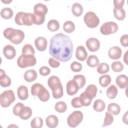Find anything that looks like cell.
I'll return each instance as SVG.
<instances>
[{
    "mask_svg": "<svg viewBox=\"0 0 128 128\" xmlns=\"http://www.w3.org/2000/svg\"><path fill=\"white\" fill-rule=\"evenodd\" d=\"M60 61L59 60H57V59H55V58H53V57H49V59H48V66L50 67V68H59L60 67Z\"/></svg>",
    "mask_w": 128,
    "mask_h": 128,
    "instance_id": "cell-50",
    "label": "cell"
},
{
    "mask_svg": "<svg viewBox=\"0 0 128 128\" xmlns=\"http://www.w3.org/2000/svg\"><path fill=\"white\" fill-rule=\"evenodd\" d=\"M92 108L95 112H102L106 109V103L102 99H96L92 101Z\"/></svg>",
    "mask_w": 128,
    "mask_h": 128,
    "instance_id": "cell-22",
    "label": "cell"
},
{
    "mask_svg": "<svg viewBox=\"0 0 128 128\" xmlns=\"http://www.w3.org/2000/svg\"><path fill=\"white\" fill-rule=\"evenodd\" d=\"M98 82H99V85L103 88H106L108 87L111 83H112V80H111V76L107 73V74H102L100 75L99 79H98Z\"/></svg>",
    "mask_w": 128,
    "mask_h": 128,
    "instance_id": "cell-25",
    "label": "cell"
},
{
    "mask_svg": "<svg viewBox=\"0 0 128 128\" xmlns=\"http://www.w3.org/2000/svg\"><path fill=\"white\" fill-rule=\"evenodd\" d=\"M12 84V79L10 76H8L7 74H5L3 77L0 78V86L3 88H9Z\"/></svg>",
    "mask_w": 128,
    "mask_h": 128,
    "instance_id": "cell-43",
    "label": "cell"
},
{
    "mask_svg": "<svg viewBox=\"0 0 128 128\" xmlns=\"http://www.w3.org/2000/svg\"><path fill=\"white\" fill-rule=\"evenodd\" d=\"M85 92L88 93V94L94 99V97H95V96L97 95V93H98V88H97V86H96L95 84H89V85L86 86Z\"/></svg>",
    "mask_w": 128,
    "mask_h": 128,
    "instance_id": "cell-41",
    "label": "cell"
},
{
    "mask_svg": "<svg viewBox=\"0 0 128 128\" xmlns=\"http://www.w3.org/2000/svg\"><path fill=\"white\" fill-rule=\"evenodd\" d=\"M35 52H36V49L34 48V46H32L29 43L24 44L21 50V54L23 55H35Z\"/></svg>",
    "mask_w": 128,
    "mask_h": 128,
    "instance_id": "cell-38",
    "label": "cell"
},
{
    "mask_svg": "<svg viewBox=\"0 0 128 128\" xmlns=\"http://www.w3.org/2000/svg\"><path fill=\"white\" fill-rule=\"evenodd\" d=\"M67 104L65 101H62V100H59L56 102V104L54 105V109L56 112L58 113H64L67 111Z\"/></svg>",
    "mask_w": 128,
    "mask_h": 128,
    "instance_id": "cell-39",
    "label": "cell"
},
{
    "mask_svg": "<svg viewBox=\"0 0 128 128\" xmlns=\"http://www.w3.org/2000/svg\"><path fill=\"white\" fill-rule=\"evenodd\" d=\"M44 1H45V2H49L50 0H44Z\"/></svg>",
    "mask_w": 128,
    "mask_h": 128,
    "instance_id": "cell-61",
    "label": "cell"
},
{
    "mask_svg": "<svg viewBox=\"0 0 128 128\" xmlns=\"http://www.w3.org/2000/svg\"><path fill=\"white\" fill-rule=\"evenodd\" d=\"M125 0H113L114 8H124Z\"/></svg>",
    "mask_w": 128,
    "mask_h": 128,
    "instance_id": "cell-54",
    "label": "cell"
},
{
    "mask_svg": "<svg viewBox=\"0 0 128 128\" xmlns=\"http://www.w3.org/2000/svg\"><path fill=\"white\" fill-rule=\"evenodd\" d=\"M16 64L21 69L32 68L37 64V58L35 57V55H23V54H21L20 56H18Z\"/></svg>",
    "mask_w": 128,
    "mask_h": 128,
    "instance_id": "cell-2",
    "label": "cell"
},
{
    "mask_svg": "<svg viewBox=\"0 0 128 128\" xmlns=\"http://www.w3.org/2000/svg\"><path fill=\"white\" fill-rule=\"evenodd\" d=\"M114 122V115H112L111 113H109L108 111L105 113L104 115V119H103V122H102V126L103 127H106V126H109L111 124H113Z\"/></svg>",
    "mask_w": 128,
    "mask_h": 128,
    "instance_id": "cell-42",
    "label": "cell"
},
{
    "mask_svg": "<svg viewBox=\"0 0 128 128\" xmlns=\"http://www.w3.org/2000/svg\"><path fill=\"white\" fill-rule=\"evenodd\" d=\"M24 106H25V105H24L22 102H18V103H16V104H14V106H13V108H12V113H13V115L16 116V117H19V115H20L22 109L24 108Z\"/></svg>",
    "mask_w": 128,
    "mask_h": 128,
    "instance_id": "cell-45",
    "label": "cell"
},
{
    "mask_svg": "<svg viewBox=\"0 0 128 128\" xmlns=\"http://www.w3.org/2000/svg\"><path fill=\"white\" fill-rule=\"evenodd\" d=\"M119 30V26L114 21H107L101 24L100 26V34L103 36H109L117 33Z\"/></svg>",
    "mask_w": 128,
    "mask_h": 128,
    "instance_id": "cell-6",
    "label": "cell"
},
{
    "mask_svg": "<svg viewBox=\"0 0 128 128\" xmlns=\"http://www.w3.org/2000/svg\"><path fill=\"white\" fill-rule=\"evenodd\" d=\"M3 56L7 59V60H13L16 57V48L14 47V45L12 44H7L3 47Z\"/></svg>",
    "mask_w": 128,
    "mask_h": 128,
    "instance_id": "cell-10",
    "label": "cell"
},
{
    "mask_svg": "<svg viewBox=\"0 0 128 128\" xmlns=\"http://www.w3.org/2000/svg\"><path fill=\"white\" fill-rule=\"evenodd\" d=\"M71 106L75 109H79L81 107H83V104H82V101L80 99L79 96H76V97H73L71 99Z\"/></svg>",
    "mask_w": 128,
    "mask_h": 128,
    "instance_id": "cell-47",
    "label": "cell"
},
{
    "mask_svg": "<svg viewBox=\"0 0 128 128\" xmlns=\"http://www.w3.org/2000/svg\"><path fill=\"white\" fill-rule=\"evenodd\" d=\"M106 96L108 99L113 100L118 96V87L114 84H110L108 87H106Z\"/></svg>",
    "mask_w": 128,
    "mask_h": 128,
    "instance_id": "cell-19",
    "label": "cell"
},
{
    "mask_svg": "<svg viewBox=\"0 0 128 128\" xmlns=\"http://www.w3.org/2000/svg\"><path fill=\"white\" fill-rule=\"evenodd\" d=\"M43 125H44V120L39 116L32 118V120L30 121V126L32 128H42Z\"/></svg>",
    "mask_w": 128,
    "mask_h": 128,
    "instance_id": "cell-40",
    "label": "cell"
},
{
    "mask_svg": "<svg viewBox=\"0 0 128 128\" xmlns=\"http://www.w3.org/2000/svg\"><path fill=\"white\" fill-rule=\"evenodd\" d=\"M47 84H48V87H49L50 89H53L54 87H56V86H58V85L61 84V80H60V78H59L58 76L52 75V76H50V77L48 78Z\"/></svg>",
    "mask_w": 128,
    "mask_h": 128,
    "instance_id": "cell-36",
    "label": "cell"
},
{
    "mask_svg": "<svg viewBox=\"0 0 128 128\" xmlns=\"http://www.w3.org/2000/svg\"><path fill=\"white\" fill-rule=\"evenodd\" d=\"M80 99H81V101H82V104H83V107H88V106H90L91 104H92V101H93V98L88 94V93H86L85 91L84 92H82L81 94H80Z\"/></svg>",
    "mask_w": 128,
    "mask_h": 128,
    "instance_id": "cell-35",
    "label": "cell"
},
{
    "mask_svg": "<svg viewBox=\"0 0 128 128\" xmlns=\"http://www.w3.org/2000/svg\"><path fill=\"white\" fill-rule=\"evenodd\" d=\"M0 16L4 20H10L12 17H14V11L9 7H4L0 10Z\"/></svg>",
    "mask_w": 128,
    "mask_h": 128,
    "instance_id": "cell-28",
    "label": "cell"
},
{
    "mask_svg": "<svg viewBox=\"0 0 128 128\" xmlns=\"http://www.w3.org/2000/svg\"><path fill=\"white\" fill-rule=\"evenodd\" d=\"M51 91H52V97L54 99H57V100L61 99L63 97V94H64V88H63L62 83L60 85L54 87L53 89H51Z\"/></svg>",
    "mask_w": 128,
    "mask_h": 128,
    "instance_id": "cell-27",
    "label": "cell"
},
{
    "mask_svg": "<svg viewBox=\"0 0 128 128\" xmlns=\"http://www.w3.org/2000/svg\"><path fill=\"white\" fill-rule=\"evenodd\" d=\"M29 89L27 86L25 85H20L18 88H17V91H16V94H17V97L21 100V101H25L29 98Z\"/></svg>",
    "mask_w": 128,
    "mask_h": 128,
    "instance_id": "cell-14",
    "label": "cell"
},
{
    "mask_svg": "<svg viewBox=\"0 0 128 128\" xmlns=\"http://www.w3.org/2000/svg\"><path fill=\"white\" fill-rule=\"evenodd\" d=\"M23 17H24V11H19L14 16V21L17 25L23 26Z\"/></svg>",
    "mask_w": 128,
    "mask_h": 128,
    "instance_id": "cell-48",
    "label": "cell"
},
{
    "mask_svg": "<svg viewBox=\"0 0 128 128\" xmlns=\"http://www.w3.org/2000/svg\"><path fill=\"white\" fill-rule=\"evenodd\" d=\"M47 29L50 32H57L60 29V22L56 19H50L47 22Z\"/></svg>",
    "mask_w": 128,
    "mask_h": 128,
    "instance_id": "cell-30",
    "label": "cell"
},
{
    "mask_svg": "<svg viewBox=\"0 0 128 128\" xmlns=\"http://www.w3.org/2000/svg\"><path fill=\"white\" fill-rule=\"evenodd\" d=\"M34 14V13H33ZM45 19H46V16H43V15H37V14H34V25H42L44 22H45Z\"/></svg>",
    "mask_w": 128,
    "mask_h": 128,
    "instance_id": "cell-51",
    "label": "cell"
},
{
    "mask_svg": "<svg viewBox=\"0 0 128 128\" xmlns=\"http://www.w3.org/2000/svg\"><path fill=\"white\" fill-rule=\"evenodd\" d=\"M44 124L48 127V128H56L59 125V118L56 115L50 114L48 115L45 120H44Z\"/></svg>",
    "mask_w": 128,
    "mask_h": 128,
    "instance_id": "cell-15",
    "label": "cell"
},
{
    "mask_svg": "<svg viewBox=\"0 0 128 128\" xmlns=\"http://www.w3.org/2000/svg\"><path fill=\"white\" fill-rule=\"evenodd\" d=\"M100 46H101V43L99 39H97L96 37H90L85 41V48L92 53L97 52L100 49Z\"/></svg>",
    "mask_w": 128,
    "mask_h": 128,
    "instance_id": "cell-7",
    "label": "cell"
},
{
    "mask_svg": "<svg viewBox=\"0 0 128 128\" xmlns=\"http://www.w3.org/2000/svg\"><path fill=\"white\" fill-rule=\"evenodd\" d=\"M24 39H25V32L21 29H15L9 41L12 45H19L23 42Z\"/></svg>",
    "mask_w": 128,
    "mask_h": 128,
    "instance_id": "cell-8",
    "label": "cell"
},
{
    "mask_svg": "<svg viewBox=\"0 0 128 128\" xmlns=\"http://www.w3.org/2000/svg\"><path fill=\"white\" fill-rule=\"evenodd\" d=\"M124 64L122 61L120 60H113L112 64L110 65V69H112L113 72H116V73H120L124 70Z\"/></svg>",
    "mask_w": 128,
    "mask_h": 128,
    "instance_id": "cell-31",
    "label": "cell"
},
{
    "mask_svg": "<svg viewBox=\"0 0 128 128\" xmlns=\"http://www.w3.org/2000/svg\"><path fill=\"white\" fill-rule=\"evenodd\" d=\"M96 70H97V73L102 75V74H107L110 70V65L106 62H100L98 64V66L96 67Z\"/></svg>",
    "mask_w": 128,
    "mask_h": 128,
    "instance_id": "cell-37",
    "label": "cell"
},
{
    "mask_svg": "<svg viewBox=\"0 0 128 128\" xmlns=\"http://www.w3.org/2000/svg\"><path fill=\"white\" fill-rule=\"evenodd\" d=\"M113 16L118 21H123L126 18V10L124 8H113Z\"/></svg>",
    "mask_w": 128,
    "mask_h": 128,
    "instance_id": "cell-23",
    "label": "cell"
},
{
    "mask_svg": "<svg viewBox=\"0 0 128 128\" xmlns=\"http://www.w3.org/2000/svg\"><path fill=\"white\" fill-rule=\"evenodd\" d=\"M24 80L27 82V83H32V82H35L37 80V77H38V72L35 70V69H32V68H28L25 72H24Z\"/></svg>",
    "mask_w": 128,
    "mask_h": 128,
    "instance_id": "cell-13",
    "label": "cell"
},
{
    "mask_svg": "<svg viewBox=\"0 0 128 128\" xmlns=\"http://www.w3.org/2000/svg\"><path fill=\"white\" fill-rule=\"evenodd\" d=\"M122 54H123L122 48H120L119 46H112L108 50V57L112 61L113 60H120V58L122 57Z\"/></svg>",
    "mask_w": 128,
    "mask_h": 128,
    "instance_id": "cell-11",
    "label": "cell"
},
{
    "mask_svg": "<svg viewBox=\"0 0 128 128\" xmlns=\"http://www.w3.org/2000/svg\"><path fill=\"white\" fill-rule=\"evenodd\" d=\"M83 22L86 25V27L94 29L100 25V18L94 11H88L83 16Z\"/></svg>",
    "mask_w": 128,
    "mask_h": 128,
    "instance_id": "cell-4",
    "label": "cell"
},
{
    "mask_svg": "<svg viewBox=\"0 0 128 128\" xmlns=\"http://www.w3.org/2000/svg\"><path fill=\"white\" fill-rule=\"evenodd\" d=\"M62 29H63V31H64L65 33L70 34V33H73V32L75 31V29H76V25H75V23H74L73 21H71V20H67V21H65V22L63 23V25H62Z\"/></svg>",
    "mask_w": 128,
    "mask_h": 128,
    "instance_id": "cell-29",
    "label": "cell"
},
{
    "mask_svg": "<svg viewBox=\"0 0 128 128\" xmlns=\"http://www.w3.org/2000/svg\"><path fill=\"white\" fill-rule=\"evenodd\" d=\"M36 97H37L41 102H47V101L50 99L51 94H50V92H49L45 87H43V88L40 90V92L37 94Z\"/></svg>",
    "mask_w": 128,
    "mask_h": 128,
    "instance_id": "cell-32",
    "label": "cell"
},
{
    "mask_svg": "<svg viewBox=\"0 0 128 128\" xmlns=\"http://www.w3.org/2000/svg\"><path fill=\"white\" fill-rule=\"evenodd\" d=\"M127 56H128V51H126L125 53L122 54V57H123V64H124V65H128V58H127Z\"/></svg>",
    "mask_w": 128,
    "mask_h": 128,
    "instance_id": "cell-55",
    "label": "cell"
},
{
    "mask_svg": "<svg viewBox=\"0 0 128 128\" xmlns=\"http://www.w3.org/2000/svg\"><path fill=\"white\" fill-rule=\"evenodd\" d=\"M33 13L37 15H43L46 16L48 13V7L44 3H36L33 7Z\"/></svg>",
    "mask_w": 128,
    "mask_h": 128,
    "instance_id": "cell-17",
    "label": "cell"
},
{
    "mask_svg": "<svg viewBox=\"0 0 128 128\" xmlns=\"http://www.w3.org/2000/svg\"><path fill=\"white\" fill-rule=\"evenodd\" d=\"M115 85L120 89H125L128 87V76L125 74H119L115 79Z\"/></svg>",
    "mask_w": 128,
    "mask_h": 128,
    "instance_id": "cell-16",
    "label": "cell"
},
{
    "mask_svg": "<svg viewBox=\"0 0 128 128\" xmlns=\"http://www.w3.org/2000/svg\"><path fill=\"white\" fill-rule=\"evenodd\" d=\"M122 121L125 125H128V111H126L124 114H123V117H122Z\"/></svg>",
    "mask_w": 128,
    "mask_h": 128,
    "instance_id": "cell-56",
    "label": "cell"
},
{
    "mask_svg": "<svg viewBox=\"0 0 128 128\" xmlns=\"http://www.w3.org/2000/svg\"><path fill=\"white\" fill-rule=\"evenodd\" d=\"M83 119H84L83 112L80 111V110H75V111H73L72 113H70L68 115L66 122H67L68 127H70V128H76L77 126H79L82 123Z\"/></svg>",
    "mask_w": 128,
    "mask_h": 128,
    "instance_id": "cell-5",
    "label": "cell"
},
{
    "mask_svg": "<svg viewBox=\"0 0 128 128\" xmlns=\"http://www.w3.org/2000/svg\"><path fill=\"white\" fill-rule=\"evenodd\" d=\"M3 4H5V5H9V4H11L12 2H13V0H0Z\"/></svg>",
    "mask_w": 128,
    "mask_h": 128,
    "instance_id": "cell-57",
    "label": "cell"
},
{
    "mask_svg": "<svg viewBox=\"0 0 128 128\" xmlns=\"http://www.w3.org/2000/svg\"><path fill=\"white\" fill-rule=\"evenodd\" d=\"M38 73L41 75V76H43V77H46V76H49L50 75V73H51V68L49 67V66H41L40 68H39V70H38Z\"/></svg>",
    "mask_w": 128,
    "mask_h": 128,
    "instance_id": "cell-49",
    "label": "cell"
},
{
    "mask_svg": "<svg viewBox=\"0 0 128 128\" xmlns=\"http://www.w3.org/2000/svg\"><path fill=\"white\" fill-rule=\"evenodd\" d=\"M1 64H2V57L0 56V65H1Z\"/></svg>",
    "mask_w": 128,
    "mask_h": 128,
    "instance_id": "cell-60",
    "label": "cell"
},
{
    "mask_svg": "<svg viewBox=\"0 0 128 128\" xmlns=\"http://www.w3.org/2000/svg\"><path fill=\"white\" fill-rule=\"evenodd\" d=\"M72 80L75 82V84L78 86V88H79V89H81V88L85 87V85H86V77H85L83 74L76 73V74L73 76Z\"/></svg>",
    "mask_w": 128,
    "mask_h": 128,
    "instance_id": "cell-20",
    "label": "cell"
},
{
    "mask_svg": "<svg viewBox=\"0 0 128 128\" xmlns=\"http://www.w3.org/2000/svg\"><path fill=\"white\" fill-rule=\"evenodd\" d=\"M85 61H86L87 66L90 67V68H96V67L98 66V64L100 63L99 58H98L96 55H94V54H92V55H88V57L86 58Z\"/></svg>",
    "mask_w": 128,
    "mask_h": 128,
    "instance_id": "cell-24",
    "label": "cell"
},
{
    "mask_svg": "<svg viewBox=\"0 0 128 128\" xmlns=\"http://www.w3.org/2000/svg\"><path fill=\"white\" fill-rule=\"evenodd\" d=\"M106 108H107V111L109 113H111L112 115H114V116L119 115L120 112H121V106L118 103H115V102H112V103L108 104L106 106Z\"/></svg>",
    "mask_w": 128,
    "mask_h": 128,
    "instance_id": "cell-26",
    "label": "cell"
},
{
    "mask_svg": "<svg viewBox=\"0 0 128 128\" xmlns=\"http://www.w3.org/2000/svg\"><path fill=\"white\" fill-rule=\"evenodd\" d=\"M87 57H88V52H87V49L85 48V46H83V45L77 46V48L75 50V58L77 59V61L84 62Z\"/></svg>",
    "mask_w": 128,
    "mask_h": 128,
    "instance_id": "cell-12",
    "label": "cell"
},
{
    "mask_svg": "<svg viewBox=\"0 0 128 128\" xmlns=\"http://www.w3.org/2000/svg\"><path fill=\"white\" fill-rule=\"evenodd\" d=\"M8 127H16V128H17V127H18V125H17V124H9V125H8Z\"/></svg>",
    "mask_w": 128,
    "mask_h": 128,
    "instance_id": "cell-59",
    "label": "cell"
},
{
    "mask_svg": "<svg viewBox=\"0 0 128 128\" xmlns=\"http://www.w3.org/2000/svg\"><path fill=\"white\" fill-rule=\"evenodd\" d=\"M65 89H66V93H67L69 96H74V95H76V94L78 93V91H79L78 86L75 84V82H74L72 79L69 80V81L66 83Z\"/></svg>",
    "mask_w": 128,
    "mask_h": 128,
    "instance_id": "cell-18",
    "label": "cell"
},
{
    "mask_svg": "<svg viewBox=\"0 0 128 128\" xmlns=\"http://www.w3.org/2000/svg\"><path fill=\"white\" fill-rule=\"evenodd\" d=\"M32 25H34V14L30 12H24L23 26H32Z\"/></svg>",
    "mask_w": 128,
    "mask_h": 128,
    "instance_id": "cell-34",
    "label": "cell"
},
{
    "mask_svg": "<svg viewBox=\"0 0 128 128\" xmlns=\"http://www.w3.org/2000/svg\"><path fill=\"white\" fill-rule=\"evenodd\" d=\"M70 69L72 72L74 73H79L82 71L83 69V65H82V62L80 61H72V63L70 64Z\"/></svg>",
    "mask_w": 128,
    "mask_h": 128,
    "instance_id": "cell-44",
    "label": "cell"
},
{
    "mask_svg": "<svg viewBox=\"0 0 128 128\" xmlns=\"http://www.w3.org/2000/svg\"><path fill=\"white\" fill-rule=\"evenodd\" d=\"M44 86L41 84V83H34L32 86H31V88H30V93H31V95L32 96H37V94L40 92V90L43 88Z\"/></svg>",
    "mask_w": 128,
    "mask_h": 128,
    "instance_id": "cell-46",
    "label": "cell"
},
{
    "mask_svg": "<svg viewBox=\"0 0 128 128\" xmlns=\"http://www.w3.org/2000/svg\"><path fill=\"white\" fill-rule=\"evenodd\" d=\"M120 44L124 48H127L128 47V34H123L120 37Z\"/></svg>",
    "mask_w": 128,
    "mask_h": 128,
    "instance_id": "cell-53",
    "label": "cell"
},
{
    "mask_svg": "<svg viewBox=\"0 0 128 128\" xmlns=\"http://www.w3.org/2000/svg\"><path fill=\"white\" fill-rule=\"evenodd\" d=\"M5 74H6L5 70H4V69H1V68H0V78H1V77H3V76H4Z\"/></svg>",
    "mask_w": 128,
    "mask_h": 128,
    "instance_id": "cell-58",
    "label": "cell"
},
{
    "mask_svg": "<svg viewBox=\"0 0 128 128\" xmlns=\"http://www.w3.org/2000/svg\"><path fill=\"white\" fill-rule=\"evenodd\" d=\"M14 30H15V28H13V27H7V28H5L3 30V36H4V38L7 39V40H9L10 37L12 36Z\"/></svg>",
    "mask_w": 128,
    "mask_h": 128,
    "instance_id": "cell-52",
    "label": "cell"
},
{
    "mask_svg": "<svg viewBox=\"0 0 128 128\" xmlns=\"http://www.w3.org/2000/svg\"><path fill=\"white\" fill-rule=\"evenodd\" d=\"M88 1H91V0H88Z\"/></svg>",
    "mask_w": 128,
    "mask_h": 128,
    "instance_id": "cell-63",
    "label": "cell"
},
{
    "mask_svg": "<svg viewBox=\"0 0 128 128\" xmlns=\"http://www.w3.org/2000/svg\"><path fill=\"white\" fill-rule=\"evenodd\" d=\"M0 128H2V125H1V124H0Z\"/></svg>",
    "mask_w": 128,
    "mask_h": 128,
    "instance_id": "cell-62",
    "label": "cell"
},
{
    "mask_svg": "<svg viewBox=\"0 0 128 128\" xmlns=\"http://www.w3.org/2000/svg\"><path fill=\"white\" fill-rule=\"evenodd\" d=\"M16 100V95L13 90L6 89L2 93H0V106L2 108H8L12 104H14Z\"/></svg>",
    "mask_w": 128,
    "mask_h": 128,
    "instance_id": "cell-3",
    "label": "cell"
},
{
    "mask_svg": "<svg viewBox=\"0 0 128 128\" xmlns=\"http://www.w3.org/2000/svg\"><path fill=\"white\" fill-rule=\"evenodd\" d=\"M32 113H33V111H32V108H31V107H29V106H24V108L22 109V111H21V113H20V115H19V118H20L21 120H28V119L31 118Z\"/></svg>",
    "mask_w": 128,
    "mask_h": 128,
    "instance_id": "cell-33",
    "label": "cell"
},
{
    "mask_svg": "<svg viewBox=\"0 0 128 128\" xmlns=\"http://www.w3.org/2000/svg\"><path fill=\"white\" fill-rule=\"evenodd\" d=\"M34 48L40 52L46 51L48 48V40L44 36H38L34 40Z\"/></svg>",
    "mask_w": 128,
    "mask_h": 128,
    "instance_id": "cell-9",
    "label": "cell"
},
{
    "mask_svg": "<svg viewBox=\"0 0 128 128\" xmlns=\"http://www.w3.org/2000/svg\"><path fill=\"white\" fill-rule=\"evenodd\" d=\"M71 12L72 14L75 16V17H80L83 15L84 13V8H83V5L78 3V2H75L72 4L71 6Z\"/></svg>",
    "mask_w": 128,
    "mask_h": 128,
    "instance_id": "cell-21",
    "label": "cell"
},
{
    "mask_svg": "<svg viewBox=\"0 0 128 128\" xmlns=\"http://www.w3.org/2000/svg\"><path fill=\"white\" fill-rule=\"evenodd\" d=\"M74 52V45L71 38L64 33H56L50 39L49 54L60 62H68Z\"/></svg>",
    "mask_w": 128,
    "mask_h": 128,
    "instance_id": "cell-1",
    "label": "cell"
}]
</instances>
